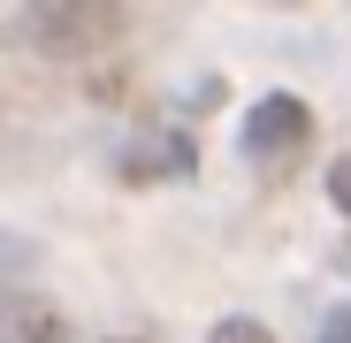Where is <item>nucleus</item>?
I'll list each match as a JSON object with an SVG mask.
<instances>
[{"label":"nucleus","instance_id":"f03ea898","mask_svg":"<svg viewBox=\"0 0 351 343\" xmlns=\"http://www.w3.org/2000/svg\"><path fill=\"white\" fill-rule=\"evenodd\" d=\"M313 138V114L290 99V92H275V99H260L252 107V123H245V145H252V160L267 153V160H282V153H298Z\"/></svg>","mask_w":351,"mask_h":343},{"label":"nucleus","instance_id":"7ed1b4c3","mask_svg":"<svg viewBox=\"0 0 351 343\" xmlns=\"http://www.w3.org/2000/svg\"><path fill=\"white\" fill-rule=\"evenodd\" d=\"M206 343H275V335H267L260 320H221V328H214Z\"/></svg>","mask_w":351,"mask_h":343},{"label":"nucleus","instance_id":"39448f33","mask_svg":"<svg viewBox=\"0 0 351 343\" xmlns=\"http://www.w3.org/2000/svg\"><path fill=\"white\" fill-rule=\"evenodd\" d=\"M321 343H351V313H336V320H328V335H321Z\"/></svg>","mask_w":351,"mask_h":343},{"label":"nucleus","instance_id":"f257e3e1","mask_svg":"<svg viewBox=\"0 0 351 343\" xmlns=\"http://www.w3.org/2000/svg\"><path fill=\"white\" fill-rule=\"evenodd\" d=\"M23 31H31L38 53L77 62V53L114 46V31H123V0H31V8H23Z\"/></svg>","mask_w":351,"mask_h":343},{"label":"nucleus","instance_id":"20e7f679","mask_svg":"<svg viewBox=\"0 0 351 343\" xmlns=\"http://www.w3.org/2000/svg\"><path fill=\"white\" fill-rule=\"evenodd\" d=\"M328 199H336V206H343V214H351V153H343V160H336V168H328Z\"/></svg>","mask_w":351,"mask_h":343}]
</instances>
